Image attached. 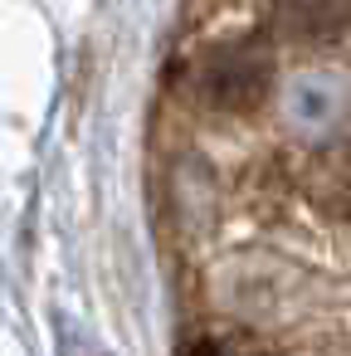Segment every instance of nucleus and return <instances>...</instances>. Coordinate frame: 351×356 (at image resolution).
Returning a JSON list of instances; mask_svg holds the SVG:
<instances>
[{
    "label": "nucleus",
    "instance_id": "f257e3e1",
    "mask_svg": "<svg viewBox=\"0 0 351 356\" xmlns=\"http://www.w3.org/2000/svg\"><path fill=\"white\" fill-rule=\"evenodd\" d=\"M200 98L220 113H249L273 88V44L263 35H239L225 44H210L195 69Z\"/></svg>",
    "mask_w": 351,
    "mask_h": 356
},
{
    "label": "nucleus",
    "instance_id": "f03ea898",
    "mask_svg": "<svg viewBox=\"0 0 351 356\" xmlns=\"http://www.w3.org/2000/svg\"><path fill=\"white\" fill-rule=\"evenodd\" d=\"M351 25V0H293L283 30L297 44H332Z\"/></svg>",
    "mask_w": 351,
    "mask_h": 356
},
{
    "label": "nucleus",
    "instance_id": "7ed1b4c3",
    "mask_svg": "<svg viewBox=\"0 0 351 356\" xmlns=\"http://www.w3.org/2000/svg\"><path fill=\"white\" fill-rule=\"evenodd\" d=\"M317 200H327L341 220H351V137L341 147H332L322 156V176H317Z\"/></svg>",
    "mask_w": 351,
    "mask_h": 356
}]
</instances>
